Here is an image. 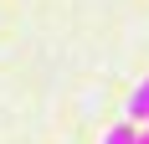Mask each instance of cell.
Here are the masks:
<instances>
[{
	"mask_svg": "<svg viewBox=\"0 0 149 144\" xmlns=\"http://www.w3.org/2000/svg\"><path fill=\"white\" fill-rule=\"evenodd\" d=\"M144 129H149V124H144Z\"/></svg>",
	"mask_w": 149,
	"mask_h": 144,
	"instance_id": "277c9868",
	"label": "cell"
},
{
	"mask_svg": "<svg viewBox=\"0 0 149 144\" xmlns=\"http://www.w3.org/2000/svg\"><path fill=\"white\" fill-rule=\"evenodd\" d=\"M103 144H139V124L129 118V124H113V129L103 134Z\"/></svg>",
	"mask_w": 149,
	"mask_h": 144,
	"instance_id": "7a4b0ae2",
	"label": "cell"
},
{
	"mask_svg": "<svg viewBox=\"0 0 149 144\" xmlns=\"http://www.w3.org/2000/svg\"><path fill=\"white\" fill-rule=\"evenodd\" d=\"M123 113L134 118V124H149V77L134 87V93H129V108H123Z\"/></svg>",
	"mask_w": 149,
	"mask_h": 144,
	"instance_id": "6da1fadb",
	"label": "cell"
},
{
	"mask_svg": "<svg viewBox=\"0 0 149 144\" xmlns=\"http://www.w3.org/2000/svg\"><path fill=\"white\" fill-rule=\"evenodd\" d=\"M139 144H149V129H139Z\"/></svg>",
	"mask_w": 149,
	"mask_h": 144,
	"instance_id": "3957f363",
	"label": "cell"
}]
</instances>
